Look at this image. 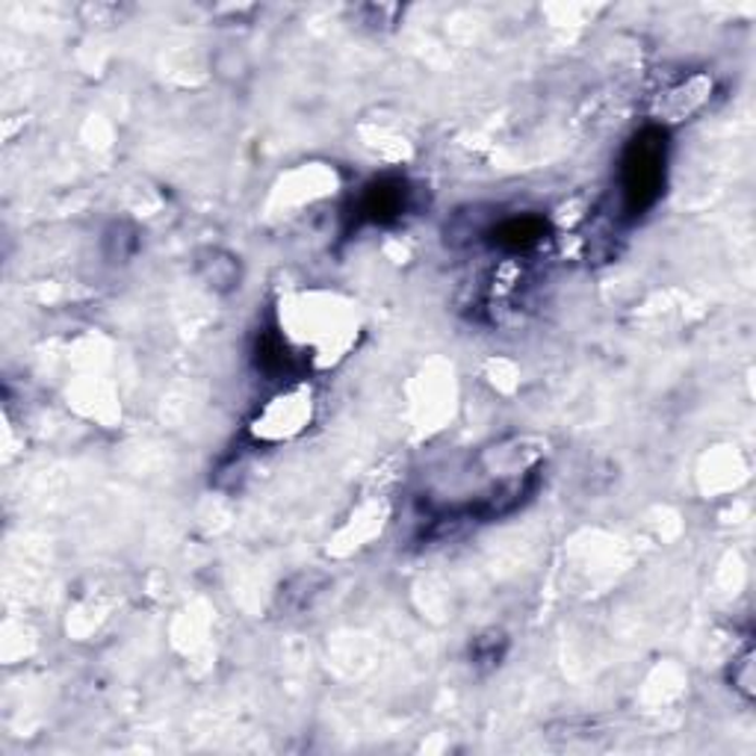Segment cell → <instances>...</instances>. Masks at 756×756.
<instances>
[{"instance_id":"cell-1","label":"cell","mask_w":756,"mask_h":756,"mask_svg":"<svg viewBox=\"0 0 756 756\" xmlns=\"http://www.w3.org/2000/svg\"><path fill=\"white\" fill-rule=\"evenodd\" d=\"M664 172H668V131L650 124L635 133L621 157L624 214L642 216L659 202L664 190Z\"/></svg>"},{"instance_id":"cell-2","label":"cell","mask_w":756,"mask_h":756,"mask_svg":"<svg viewBox=\"0 0 756 756\" xmlns=\"http://www.w3.org/2000/svg\"><path fill=\"white\" fill-rule=\"evenodd\" d=\"M411 202V190L405 181L399 178H381V181H373L367 184V190L361 193L358 207L355 214L364 222H373V225H390L405 216Z\"/></svg>"},{"instance_id":"cell-3","label":"cell","mask_w":756,"mask_h":756,"mask_svg":"<svg viewBox=\"0 0 756 756\" xmlns=\"http://www.w3.org/2000/svg\"><path fill=\"white\" fill-rule=\"evenodd\" d=\"M709 95H712V77H706L700 72L688 74V77H683V81L659 95L656 115H662V122H685L688 115L704 110Z\"/></svg>"},{"instance_id":"cell-4","label":"cell","mask_w":756,"mask_h":756,"mask_svg":"<svg viewBox=\"0 0 756 756\" xmlns=\"http://www.w3.org/2000/svg\"><path fill=\"white\" fill-rule=\"evenodd\" d=\"M547 234H550V225L541 216H511V219H502L500 225H493L488 231L493 246L502 248V252H511V255L541 246Z\"/></svg>"},{"instance_id":"cell-5","label":"cell","mask_w":756,"mask_h":756,"mask_svg":"<svg viewBox=\"0 0 756 756\" xmlns=\"http://www.w3.org/2000/svg\"><path fill=\"white\" fill-rule=\"evenodd\" d=\"M198 276L216 293H231L234 286H240L243 272L234 255H228L222 248H205L198 252Z\"/></svg>"},{"instance_id":"cell-6","label":"cell","mask_w":756,"mask_h":756,"mask_svg":"<svg viewBox=\"0 0 756 756\" xmlns=\"http://www.w3.org/2000/svg\"><path fill=\"white\" fill-rule=\"evenodd\" d=\"M255 364L269 378H281L293 373V355H290L284 338L278 334L276 328H266V331L257 334Z\"/></svg>"},{"instance_id":"cell-7","label":"cell","mask_w":756,"mask_h":756,"mask_svg":"<svg viewBox=\"0 0 756 756\" xmlns=\"http://www.w3.org/2000/svg\"><path fill=\"white\" fill-rule=\"evenodd\" d=\"M307 411H310V399H307V393H286V411H281V402L276 399V405H269V409L264 411V419H257V426L264 423V435H284L286 426L284 423H290V429L296 431L302 429V423H305Z\"/></svg>"},{"instance_id":"cell-8","label":"cell","mask_w":756,"mask_h":756,"mask_svg":"<svg viewBox=\"0 0 756 756\" xmlns=\"http://www.w3.org/2000/svg\"><path fill=\"white\" fill-rule=\"evenodd\" d=\"M730 683L736 688L739 695L745 700H754L756 697V685H754V647L747 644L745 650L733 659L730 664Z\"/></svg>"},{"instance_id":"cell-9","label":"cell","mask_w":756,"mask_h":756,"mask_svg":"<svg viewBox=\"0 0 756 756\" xmlns=\"http://www.w3.org/2000/svg\"><path fill=\"white\" fill-rule=\"evenodd\" d=\"M505 647H509V638L502 633L479 635L471 647L473 664H476V668H493V664H500V659L505 656Z\"/></svg>"},{"instance_id":"cell-10","label":"cell","mask_w":756,"mask_h":756,"mask_svg":"<svg viewBox=\"0 0 756 756\" xmlns=\"http://www.w3.org/2000/svg\"><path fill=\"white\" fill-rule=\"evenodd\" d=\"M298 592H290V588H281V597H284L286 609H296V612H302V609H307L310 606V600L317 597L322 588H326V580L322 576H317V573H302L298 576Z\"/></svg>"}]
</instances>
